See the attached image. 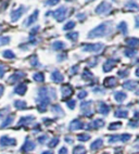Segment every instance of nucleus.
<instances>
[{
    "label": "nucleus",
    "mask_w": 139,
    "mask_h": 154,
    "mask_svg": "<svg viewBox=\"0 0 139 154\" xmlns=\"http://www.w3.org/2000/svg\"><path fill=\"white\" fill-rule=\"evenodd\" d=\"M112 22H104L102 24L98 25L97 27L91 29L88 33L87 38L91 39V38H98V37H104L106 35L110 34L112 32Z\"/></svg>",
    "instance_id": "obj_1"
},
{
    "label": "nucleus",
    "mask_w": 139,
    "mask_h": 154,
    "mask_svg": "<svg viewBox=\"0 0 139 154\" xmlns=\"http://www.w3.org/2000/svg\"><path fill=\"white\" fill-rule=\"evenodd\" d=\"M103 44H85L82 47V50L85 52H91V53H97L100 52L103 49Z\"/></svg>",
    "instance_id": "obj_2"
},
{
    "label": "nucleus",
    "mask_w": 139,
    "mask_h": 154,
    "mask_svg": "<svg viewBox=\"0 0 139 154\" xmlns=\"http://www.w3.org/2000/svg\"><path fill=\"white\" fill-rule=\"evenodd\" d=\"M53 15V17L58 21V22H62V21H64V19L66 17L67 15V8H65V7H60L59 9H57L56 11L51 12Z\"/></svg>",
    "instance_id": "obj_3"
},
{
    "label": "nucleus",
    "mask_w": 139,
    "mask_h": 154,
    "mask_svg": "<svg viewBox=\"0 0 139 154\" xmlns=\"http://www.w3.org/2000/svg\"><path fill=\"white\" fill-rule=\"evenodd\" d=\"M111 9H112L111 3H109L108 1H102L96 8V13L100 14V15H104V14H108L109 12L111 11Z\"/></svg>",
    "instance_id": "obj_4"
},
{
    "label": "nucleus",
    "mask_w": 139,
    "mask_h": 154,
    "mask_svg": "<svg viewBox=\"0 0 139 154\" xmlns=\"http://www.w3.org/2000/svg\"><path fill=\"white\" fill-rule=\"evenodd\" d=\"M25 7L24 6H20L17 9H15V10H13V11L11 12V21L12 22H17V21H19V19L21 17H22L23 14L25 13Z\"/></svg>",
    "instance_id": "obj_5"
},
{
    "label": "nucleus",
    "mask_w": 139,
    "mask_h": 154,
    "mask_svg": "<svg viewBox=\"0 0 139 154\" xmlns=\"http://www.w3.org/2000/svg\"><path fill=\"white\" fill-rule=\"evenodd\" d=\"M17 144V140L13 138H9L8 136H2L0 139V146H15Z\"/></svg>",
    "instance_id": "obj_6"
},
{
    "label": "nucleus",
    "mask_w": 139,
    "mask_h": 154,
    "mask_svg": "<svg viewBox=\"0 0 139 154\" xmlns=\"http://www.w3.org/2000/svg\"><path fill=\"white\" fill-rule=\"evenodd\" d=\"M34 149H35V143L27 138V139L25 140V142H24V144H23V146L21 148V152L25 153V152L32 151V150H34Z\"/></svg>",
    "instance_id": "obj_7"
},
{
    "label": "nucleus",
    "mask_w": 139,
    "mask_h": 154,
    "mask_svg": "<svg viewBox=\"0 0 139 154\" xmlns=\"http://www.w3.org/2000/svg\"><path fill=\"white\" fill-rule=\"evenodd\" d=\"M116 65V60H113V59H110V60L106 61L104 64H103L102 69L103 72H111L114 69V66Z\"/></svg>",
    "instance_id": "obj_8"
},
{
    "label": "nucleus",
    "mask_w": 139,
    "mask_h": 154,
    "mask_svg": "<svg viewBox=\"0 0 139 154\" xmlns=\"http://www.w3.org/2000/svg\"><path fill=\"white\" fill-rule=\"evenodd\" d=\"M104 126V122L100 119H97L95 121H92L90 124L87 126V129H98V128H100V127Z\"/></svg>",
    "instance_id": "obj_9"
},
{
    "label": "nucleus",
    "mask_w": 139,
    "mask_h": 154,
    "mask_svg": "<svg viewBox=\"0 0 139 154\" xmlns=\"http://www.w3.org/2000/svg\"><path fill=\"white\" fill-rule=\"evenodd\" d=\"M62 91V97H63V100H65V98H69L73 94V88L70 85H65L61 88Z\"/></svg>",
    "instance_id": "obj_10"
},
{
    "label": "nucleus",
    "mask_w": 139,
    "mask_h": 154,
    "mask_svg": "<svg viewBox=\"0 0 139 154\" xmlns=\"http://www.w3.org/2000/svg\"><path fill=\"white\" fill-rule=\"evenodd\" d=\"M38 14H39V11L38 10H35V11L33 12V13L28 17V19H27V21L25 22V25L26 26H31L32 24H34V23L36 22L37 21V19H38Z\"/></svg>",
    "instance_id": "obj_11"
},
{
    "label": "nucleus",
    "mask_w": 139,
    "mask_h": 154,
    "mask_svg": "<svg viewBox=\"0 0 139 154\" xmlns=\"http://www.w3.org/2000/svg\"><path fill=\"white\" fill-rule=\"evenodd\" d=\"M125 42L129 48L139 47V38H137V37H129V38H126Z\"/></svg>",
    "instance_id": "obj_12"
},
{
    "label": "nucleus",
    "mask_w": 139,
    "mask_h": 154,
    "mask_svg": "<svg viewBox=\"0 0 139 154\" xmlns=\"http://www.w3.org/2000/svg\"><path fill=\"white\" fill-rule=\"evenodd\" d=\"M51 79L54 82V83L59 84V83H62L64 80V77L63 75L61 74V72H59V71H54L51 74Z\"/></svg>",
    "instance_id": "obj_13"
},
{
    "label": "nucleus",
    "mask_w": 139,
    "mask_h": 154,
    "mask_svg": "<svg viewBox=\"0 0 139 154\" xmlns=\"http://www.w3.org/2000/svg\"><path fill=\"white\" fill-rule=\"evenodd\" d=\"M84 127L83 122H81L79 119H75V121H73L71 124H70V130H78V129H82Z\"/></svg>",
    "instance_id": "obj_14"
},
{
    "label": "nucleus",
    "mask_w": 139,
    "mask_h": 154,
    "mask_svg": "<svg viewBox=\"0 0 139 154\" xmlns=\"http://www.w3.org/2000/svg\"><path fill=\"white\" fill-rule=\"evenodd\" d=\"M24 76H25V74L22 73V72H15V73H14V74L9 78V83L10 84L17 83V80L22 79V77H24Z\"/></svg>",
    "instance_id": "obj_15"
},
{
    "label": "nucleus",
    "mask_w": 139,
    "mask_h": 154,
    "mask_svg": "<svg viewBox=\"0 0 139 154\" xmlns=\"http://www.w3.org/2000/svg\"><path fill=\"white\" fill-rule=\"evenodd\" d=\"M117 85V79L115 77H108L104 79V86L109 88H113Z\"/></svg>",
    "instance_id": "obj_16"
},
{
    "label": "nucleus",
    "mask_w": 139,
    "mask_h": 154,
    "mask_svg": "<svg viewBox=\"0 0 139 154\" xmlns=\"http://www.w3.org/2000/svg\"><path fill=\"white\" fill-rule=\"evenodd\" d=\"M98 110H99V113L102 114V115H108L109 112H110V106L103 102H100L99 103V106H98Z\"/></svg>",
    "instance_id": "obj_17"
},
{
    "label": "nucleus",
    "mask_w": 139,
    "mask_h": 154,
    "mask_svg": "<svg viewBox=\"0 0 139 154\" xmlns=\"http://www.w3.org/2000/svg\"><path fill=\"white\" fill-rule=\"evenodd\" d=\"M26 90H27V86H26L25 84H20L19 86H17V87L14 88V94L23 96V94L26 92Z\"/></svg>",
    "instance_id": "obj_18"
},
{
    "label": "nucleus",
    "mask_w": 139,
    "mask_h": 154,
    "mask_svg": "<svg viewBox=\"0 0 139 154\" xmlns=\"http://www.w3.org/2000/svg\"><path fill=\"white\" fill-rule=\"evenodd\" d=\"M125 9H128V10H135V11H138L139 10V6L138 3L134 0H129L127 3L125 5Z\"/></svg>",
    "instance_id": "obj_19"
},
{
    "label": "nucleus",
    "mask_w": 139,
    "mask_h": 154,
    "mask_svg": "<svg viewBox=\"0 0 139 154\" xmlns=\"http://www.w3.org/2000/svg\"><path fill=\"white\" fill-rule=\"evenodd\" d=\"M114 98H115V100H116L117 102H123L127 98V94H126L124 91H117V92H115V94H114Z\"/></svg>",
    "instance_id": "obj_20"
},
{
    "label": "nucleus",
    "mask_w": 139,
    "mask_h": 154,
    "mask_svg": "<svg viewBox=\"0 0 139 154\" xmlns=\"http://www.w3.org/2000/svg\"><path fill=\"white\" fill-rule=\"evenodd\" d=\"M137 86V83L135 82V80H127V82H125V83L123 84V87L125 89H128V90H133V89L136 88Z\"/></svg>",
    "instance_id": "obj_21"
},
{
    "label": "nucleus",
    "mask_w": 139,
    "mask_h": 154,
    "mask_svg": "<svg viewBox=\"0 0 139 154\" xmlns=\"http://www.w3.org/2000/svg\"><path fill=\"white\" fill-rule=\"evenodd\" d=\"M34 119H35L34 116H24V117H22V119H20L19 125L20 126H21V125H28V124H31V122L34 121Z\"/></svg>",
    "instance_id": "obj_22"
},
{
    "label": "nucleus",
    "mask_w": 139,
    "mask_h": 154,
    "mask_svg": "<svg viewBox=\"0 0 139 154\" xmlns=\"http://www.w3.org/2000/svg\"><path fill=\"white\" fill-rule=\"evenodd\" d=\"M102 144H103L102 139H97V140H95L90 144V149L91 150H97V149H100L102 146Z\"/></svg>",
    "instance_id": "obj_23"
},
{
    "label": "nucleus",
    "mask_w": 139,
    "mask_h": 154,
    "mask_svg": "<svg viewBox=\"0 0 139 154\" xmlns=\"http://www.w3.org/2000/svg\"><path fill=\"white\" fill-rule=\"evenodd\" d=\"M117 29L121 30L122 32L123 35H127L128 30H127V24H126V22H121L120 24L117 25Z\"/></svg>",
    "instance_id": "obj_24"
},
{
    "label": "nucleus",
    "mask_w": 139,
    "mask_h": 154,
    "mask_svg": "<svg viewBox=\"0 0 139 154\" xmlns=\"http://www.w3.org/2000/svg\"><path fill=\"white\" fill-rule=\"evenodd\" d=\"M115 116L116 117H121V119H126L128 116V112L126 110H123V109H119L115 112Z\"/></svg>",
    "instance_id": "obj_25"
},
{
    "label": "nucleus",
    "mask_w": 139,
    "mask_h": 154,
    "mask_svg": "<svg viewBox=\"0 0 139 154\" xmlns=\"http://www.w3.org/2000/svg\"><path fill=\"white\" fill-rule=\"evenodd\" d=\"M64 48H65V44H64L63 42H54L52 44V49L57 50V51L64 49Z\"/></svg>",
    "instance_id": "obj_26"
},
{
    "label": "nucleus",
    "mask_w": 139,
    "mask_h": 154,
    "mask_svg": "<svg viewBox=\"0 0 139 154\" xmlns=\"http://www.w3.org/2000/svg\"><path fill=\"white\" fill-rule=\"evenodd\" d=\"M14 105L19 110H25L26 107H27L26 106V102L22 101V100H17V101L14 102Z\"/></svg>",
    "instance_id": "obj_27"
},
{
    "label": "nucleus",
    "mask_w": 139,
    "mask_h": 154,
    "mask_svg": "<svg viewBox=\"0 0 139 154\" xmlns=\"http://www.w3.org/2000/svg\"><path fill=\"white\" fill-rule=\"evenodd\" d=\"M86 149L83 146H77L73 149V154H86Z\"/></svg>",
    "instance_id": "obj_28"
},
{
    "label": "nucleus",
    "mask_w": 139,
    "mask_h": 154,
    "mask_svg": "<svg viewBox=\"0 0 139 154\" xmlns=\"http://www.w3.org/2000/svg\"><path fill=\"white\" fill-rule=\"evenodd\" d=\"M136 53H137V51L135 50V48H128V49H126L125 51H124V54H125L126 57H128V58L135 57Z\"/></svg>",
    "instance_id": "obj_29"
},
{
    "label": "nucleus",
    "mask_w": 139,
    "mask_h": 154,
    "mask_svg": "<svg viewBox=\"0 0 139 154\" xmlns=\"http://www.w3.org/2000/svg\"><path fill=\"white\" fill-rule=\"evenodd\" d=\"M2 57L5 59H14L15 58V54H14V52L11 51V50H5L2 52Z\"/></svg>",
    "instance_id": "obj_30"
},
{
    "label": "nucleus",
    "mask_w": 139,
    "mask_h": 154,
    "mask_svg": "<svg viewBox=\"0 0 139 154\" xmlns=\"http://www.w3.org/2000/svg\"><path fill=\"white\" fill-rule=\"evenodd\" d=\"M13 119H14V116L13 115H9L8 117H7V119L3 121L2 124H1V128H3V127H8L9 125H10L12 122H13Z\"/></svg>",
    "instance_id": "obj_31"
},
{
    "label": "nucleus",
    "mask_w": 139,
    "mask_h": 154,
    "mask_svg": "<svg viewBox=\"0 0 139 154\" xmlns=\"http://www.w3.org/2000/svg\"><path fill=\"white\" fill-rule=\"evenodd\" d=\"M66 38L70 39V40H71V42H77V39H78V33H76V32H73V33H69L66 35Z\"/></svg>",
    "instance_id": "obj_32"
},
{
    "label": "nucleus",
    "mask_w": 139,
    "mask_h": 154,
    "mask_svg": "<svg viewBox=\"0 0 139 154\" xmlns=\"http://www.w3.org/2000/svg\"><path fill=\"white\" fill-rule=\"evenodd\" d=\"M82 78L85 80H89L92 78V73L88 69H84L83 74H82Z\"/></svg>",
    "instance_id": "obj_33"
},
{
    "label": "nucleus",
    "mask_w": 139,
    "mask_h": 154,
    "mask_svg": "<svg viewBox=\"0 0 139 154\" xmlns=\"http://www.w3.org/2000/svg\"><path fill=\"white\" fill-rule=\"evenodd\" d=\"M51 111H52L54 114H59V115H63V110L61 109V106L58 104L56 105H52V107H51Z\"/></svg>",
    "instance_id": "obj_34"
},
{
    "label": "nucleus",
    "mask_w": 139,
    "mask_h": 154,
    "mask_svg": "<svg viewBox=\"0 0 139 154\" xmlns=\"http://www.w3.org/2000/svg\"><path fill=\"white\" fill-rule=\"evenodd\" d=\"M33 78L36 82H40V83H42L45 80V76H44V74H42V72H38V73H35L34 74V76H33Z\"/></svg>",
    "instance_id": "obj_35"
},
{
    "label": "nucleus",
    "mask_w": 139,
    "mask_h": 154,
    "mask_svg": "<svg viewBox=\"0 0 139 154\" xmlns=\"http://www.w3.org/2000/svg\"><path fill=\"white\" fill-rule=\"evenodd\" d=\"M29 63H31L32 66H38L39 65L38 58H37L36 54H33L31 58H29Z\"/></svg>",
    "instance_id": "obj_36"
},
{
    "label": "nucleus",
    "mask_w": 139,
    "mask_h": 154,
    "mask_svg": "<svg viewBox=\"0 0 139 154\" xmlns=\"http://www.w3.org/2000/svg\"><path fill=\"white\" fill-rule=\"evenodd\" d=\"M11 38L9 36H0V46H3V45H8L10 42Z\"/></svg>",
    "instance_id": "obj_37"
},
{
    "label": "nucleus",
    "mask_w": 139,
    "mask_h": 154,
    "mask_svg": "<svg viewBox=\"0 0 139 154\" xmlns=\"http://www.w3.org/2000/svg\"><path fill=\"white\" fill-rule=\"evenodd\" d=\"M77 139L79 141H88L90 139V135H88V134H79L77 136Z\"/></svg>",
    "instance_id": "obj_38"
},
{
    "label": "nucleus",
    "mask_w": 139,
    "mask_h": 154,
    "mask_svg": "<svg viewBox=\"0 0 139 154\" xmlns=\"http://www.w3.org/2000/svg\"><path fill=\"white\" fill-rule=\"evenodd\" d=\"M74 27H75V22H74V21H70V22H67L66 24L63 26V29L64 30H70Z\"/></svg>",
    "instance_id": "obj_39"
},
{
    "label": "nucleus",
    "mask_w": 139,
    "mask_h": 154,
    "mask_svg": "<svg viewBox=\"0 0 139 154\" xmlns=\"http://www.w3.org/2000/svg\"><path fill=\"white\" fill-rule=\"evenodd\" d=\"M122 127V123L117 122V123H112V124L109 125V129L110 130H114V129H119Z\"/></svg>",
    "instance_id": "obj_40"
},
{
    "label": "nucleus",
    "mask_w": 139,
    "mask_h": 154,
    "mask_svg": "<svg viewBox=\"0 0 139 154\" xmlns=\"http://www.w3.org/2000/svg\"><path fill=\"white\" fill-rule=\"evenodd\" d=\"M131 136L129 134H123V135L120 136V141H123V142H126V141L131 140Z\"/></svg>",
    "instance_id": "obj_41"
},
{
    "label": "nucleus",
    "mask_w": 139,
    "mask_h": 154,
    "mask_svg": "<svg viewBox=\"0 0 139 154\" xmlns=\"http://www.w3.org/2000/svg\"><path fill=\"white\" fill-rule=\"evenodd\" d=\"M58 143H59V138H53L50 142H48V146L49 148H54V146H57Z\"/></svg>",
    "instance_id": "obj_42"
},
{
    "label": "nucleus",
    "mask_w": 139,
    "mask_h": 154,
    "mask_svg": "<svg viewBox=\"0 0 139 154\" xmlns=\"http://www.w3.org/2000/svg\"><path fill=\"white\" fill-rule=\"evenodd\" d=\"M108 141L110 143H114V142H116V141H120V136H117V135L110 136V137H109V140Z\"/></svg>",
    "instance_id": "obj_43"
},
{
    "label": "nucleus",
    "mask_w": 139,
    "mask_h": 154,
    "mask_svg": "<svg viewBox=\"0 0 139 154\" xmlns=\"http://www.w3.org/2000/svg\"><path fill=\"white\" fill-rule=\"evenodd\" d=\"M75 104H76L75 100H70V101L66 102V105L69 106V109H71V110L75 109Z\"/></svg>",
    "instance_id": "obj_44"
},
{
    "label": "nucleus",
    "mask_w": 139,
    "mask_h": 154,
    "mask_svg": "<svg viewBox=\"0 0 139 154\" xmlns=\"http://www.w3.org/2000/svg\"><path fill=\"white\" fill-rule=\"evenodd\" d=\"M128 74H129V72L127 69H122V71H119V73H117V75L120 77H126Z\"/></svg>",
    "instance_id": "obj_45"
},
{
    "label": "nucleus",
    "mask_w": 139,
    "mask_h": 154,
    "mask_svg": "<svg viewBox=\"0 0 139 154\" xmlns=\"http://www.w3.org/2000/svg\"><path fill=\"white\" fill-rule=\"evenodd\" d=\"M60 0H47L46 1V5L47 6H56L57 3H59Z\"/></svg>",
    "instance_id": "obj_46"
},
{
    "label": "nucleus",
    "mask_w": 139,
    "mask_h": 154,
    "mask_svg": "<svg viewBox=\"0 0 139 154\" xmlns=\"http://www.w3.org/2000/svg\"><path fill=\"white\" fill-rule=\"evenodd\" d=\"M86 96H87V91L86 90L79 91V92H78V94H77V97L79 98V99H84V98H86Z\"/></svg>",
    "instance_id": "obj_47"
},
{
    "label": "nucleus",
    "mask_w": 139,
    "mask_h": 154,
    "mask_svg": "<svg viewBox=\"0 0 139 154\" xmlns=\"http://www.w3.org/2000/svg\"><path fill=\"white\" fill-rule=\"evenodd\" d=\"M46 139H48L47 136H46V135H45V136H42V137H39V138H38V142L40 143V144H42V143H45Z\"/></svg>",
    "instance_id": "obj_48"
},
{
    "label": "nucleus",
    "mask_w": 139,
    "mask_h": 154,
    "mask_svg": "<svg viewBox=\"0 0 139 154\" xmlns=\"http://www.w3.org/2000/svg\"><path fill=\"white\" fill-rule=\"evenodd\" d=\"M78 69H79V66H78V65L73 66L72 69H71V72H70V73H71V74H76V73H77V71H78Z\"/></svg>",
    "instance_id": "obj_49"
},
{
    "label": "nucleus",
    "mask_w": 139,
    "mask_h": 154,
    "mask_svg": "<svg viewBox=\"0 0 139 154\" xmlns=\"http://www.w3.org/2000/svg\"><path fill=\"white\" fill-rule=\"evenodd\" d=\"M5 69H6V67H5V65L3 64H0V77H2L3 75H5Z\"/></svg>",
    "instance_id": "obj_50"
},
{
    "label": "nucleus",
    "mask_w": 139,
    "mask_h": 154,
    "mask_svg": "<svg viewBox=\"0 0 139 154\" xmlns=\"http://www.w3.org/2000/svg\"><path fill=\"white\" fill-rule=\"evenodd\" d=\"M58 154H67V149L65 146H63V148L60 149V151H59Z\"/></svg>",
    "instance_id": "obj_51"
},
{
    "label": "nucleus",
    "mask_w": 139,
    "mask_h": 154,
    "mask_svg": "<svg viewBox=\"0 0 139 154\" xmlns=\"http://www.w3.org/2000/svg\"><path fill=\"white\" fill-rule=\"evenodd\" d=\"M128 125H129V126H131V127H136V128L139 126V124H138V123H137V122H133V121L129 122V124H128Z\"/></svg>",
    "instance_id": "obj_52"
},
{
    "label": "nucleus",
    "mask_w": 139,
    "mask_h": 154,
    "mask_svg": "<svg viewBox=\"0 0 139 154\" xmlns=\"http://www.w3.org/2000/svg\"><path fill=\"white\" fill-rule=\"evenodd\" d=\"M135 26H136V28H139V17H135Z\"/></svg>",
    "instance_id": "obj_53"
},
{
    "label": "nucleus",
    "mask_w": 139,
    "mask_h": 154,
    "mask_svg": "<svg viewBox=\"0 0 139 154\" xmlns=\"http://www.w3.org/2000/svg\"><path fill=\"white\" fill-rule=\"evenodd\" d=\"M65 141H66L67 143H72L73 142L72 138H71V137H65Z\"/></svg>",
    "instance_id": "obj_54"
},
{
    "label": "nucleus",
    "mask_w": 139,
    "mask_h": 154,
    "mask_svg": "<svg viewBox=\"0 0 139 154\" xmlns=\"http://www.w3.org/2000/svg\"><path fill=\"white\" fill-rule=\"evenodd\" d=\"M86 17V14H78V15H77V17H79V20H81V21H82V20H84V17Z\"/></svg>",
    "instance_id": "obj_55"
},
{
    "label": "nucleus",
    "mask_w": 139,
    "mask_h": 154,
    "mask_svg": "<svg viewBox=\"0 0 139 154\" xmlns=\"http://www.w3.org/2000/svg\"><path fill=\"white\" fill-rule=\"evenodd\" d=\"M134 117L139 119V111H136V112H135V114H134Z\"/></svg>",
    "instance_id": "obj_56"
},
{
    "label": "nucleus",
    "mask_w": 139,
    "mask_h": 154,
    "mask_svg": "<svg viewBox=\"0 0 139 154\" xmlns=\"http://www.w3.org/2000/svg\"><path fill=\"white\" fill-rule=\"evenodd\" d=\"M42 154H53V152L52 151H45V152H42Z\"/></svg>",
    "instance_id": "obj_57"
},
{
    "label": "nucleus",
    "mask_w": 139,
    "mask_h": 154,
    "mask_svg": "<svg viewBox=\"0 0 139 154\" xmlns=\"http://www.w3.org/2000/svg\"><path fill=\"white\" fill-rule=\"evenodd\" d=\"M3 92V87L1 85H0V97H1V94H2Z\"/></svg>",
    "instance_id": "obj_58"
},
{
    "label": "nucleus",
    "mask_w": 139,
    "mask_h": 154,
    "mask_svg": "<svg viewBox=\"0 0 139 154\" xmlns=\"http://www.w3.org/2000/svg\"><path fill=\"white\" fill-rule=\"evenodd\" d=\"M135 74H136V76H137V77H139V67L136 69V71H135Z\"/></svg>",
    "instance_id": "obj_59"
},
{
    "label": "nucleus",
    "mask_w": 139,
    "mask_h": 154,
    "mask_svg": "<svg viewBox=\"0 0 139 154\" xmlns=\"http://www.w3.org/2000/svg\"><path fill=\"white\" fill-rule=\"evenodd\" d=\"M0 30H1V25H0Z\"/></svg>",
    "instance_id": "obj_60"
},
{
    "label": "nucleus",
    "mask_w": 139,
    "mask_h": 154,
    "mask_svg": "<svg viewBox=\"0 0 139 154\" xmlns=\"http://www.w3.org/2000/svg\"><path fill=\"white\" fill-rule=\"evenodd\" d=\"M103 154H109V153H103Z\"/></svg>",
    "instance_id": "obj_61"
},
{
    "label": "nucleus",
    "mask_w": 139,
    "mask_h": 154,
    "mask_svg": "<svg viewBox=\"0 0 139 154\" xmlns=\"http://www.w3.org/2000/svg\"><path fill=\"white\" fill-rule=\"evenodd\" d=\"M87 1H89V0H87Z\"/></svg>",
    "instance_id": "obj_62"
}]
</instances>
